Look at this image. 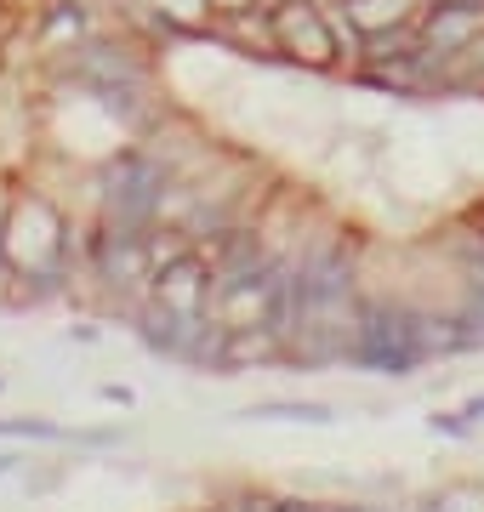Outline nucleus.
Instances as JSON below:
<instances>
[{"label": "nucleus", "instance_id": "1", "mask_svg": "<svg viewBox=\"0 0 484 512\" xmlns=\"http://www.w3.org/2000/svg\"><path fill=\"white\" fill-rule=\"evenodd\" d=\"M166 200V171L149 160V154H120L103 177V205H109V228H137L160 211Z\"/></svg>", "mask_w": 484, "mask_h": 512}, {"label": "nucleus", "instance_id": "2", "mask_svg": "<svg viewBox=\"0 0 484 512\" xmlns=\"http://www.w3.org/2000/svg\"><path fill=\"white\" fill-rule=\"evenodd\" d=\"M0 251L6 262H18L23 274H52L57 251H63V222L46 200H18L0 222Z\"/></svg>", "mask_w": 484, "mask_h": 512}, {"label": "nucleus", "instance_id": "3", "mask_svg": "<svg viewBox=\"0 0 484 512\" xmlns=\"http://www.w3.org/2000/svg\"><path fill=\"white\" fill-rule=\"evenodd\" d=\"M297 296H302V325L308 319H331L348 296H354V256L348 251H319L297 268Z\"/></svg>", "mask_w": 484, "mask_h": 512}, {"label": "nucleus", "instance_id": "4", "mask_svg": "<svg viewBox=\"0 0 484 512\" xmlns=\"http://www.w3.org/2000/svg\"><path fill=\"white\" fill-rule=\"evenodd\" d=\"M274 46L302 57V63H331L336 57L331 29H325V18H319L308 0H285L280 12H274Z\"/></svg>", "mask_w": 484, "mask_h": 512}, {"label": "nucleus", "instance_id": "5", "mask_svg": "<svg viewBox=\"0 0 484 512\" xmlns=\"http://www.w3.org/2000/svg\"><path fill=\"white\" fill-rule=\"evenodd\" d=\"M154 302L171 308L177 319H200V313L211 308V285H205V262L200 256H177V262H166L160 279H154Z\"/></svg>", "mask_w": 484, "mask_h": 512}, {"label": "nucleus", "instance_id": "6", "mask_svg": "<svg viewBox=\"0 0 484 512\" xmlns=\"http://www.w3.org/2000/svg\"><path fill=\"white\" fill-rule=\"evenodd\" d=\"M97 268H103L109 285H131V279L149 274V251H143L137 228H109V234L97 239Z\"/></svg>", "mask_w": 484, "mask_h": 512}, {"label": "nucleus", "instance_id": "7", "mask_svg": "<svg viewBox=\"0 0 484 512\" xmlns=\"http://www.w3.org/2000/svg\"><path fill=\"white\" fill-rule=\"evenodd\" d=\"M257 416H291V421H331L325 404H262Z\"/></svg>", "mask_w": 484, "mask_h": 512}, {"label": "nucleus", "instance_id": "8", "mask_svg": "<svg viewBox=\"0 0 484 512\" xmlns=\"http://www.w3.org/2000/svg\"><path fill=\"white\" fill-rule=\"evenodd\" d=\"M217 12H251V0H211Z\"/></svg>", "mask_w": 484, "mask_h": 512}, {"label": "nucleus", "instance_id": "9", "mask_svg": "<svg viewBox=\"0 0 484 512\" xmlns=\"http://www.w3.org/2000/svg\"><path fill=\"white\" fill-rule=\"evenodd\" d=\"M6 467H12V461H6V456H0V473H6Z\"/></svg>", "mask_w": 484, "mask_h": 512}, {"label": "nucleus", "instance_id": "10", "mask_svg": "<svg viewBox=\"0 0 484 512\" xmlns=\"http://www.w3.org/2000/svg\"><path fill=\"white\" fill-rule=\"evenodd\" d=\"M348 512H371V507H348Z\"/></svg>", "mask_w": 484, "mask_h": 512}, {"label": "nucleus", "instance_id": "11", "mask_svg": "<svg viewBox=\"0 0 484 512\" xmlns=\"http://www.w3.org/2000/svg\"><path fill=\"white\" fill-rule=\"evenodd\" d=\"M319 512H336V507H319Z\"/></svg>", "mask_w": 484, "mask_h": 512}]
</instances>
